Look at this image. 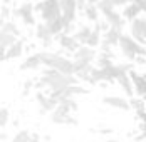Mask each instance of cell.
<instances>
[{"mask_svg":"<svg viewBox=\"0 0 146 142\" xmlns=\"http://www.w3.org/2000/svg\"><path fill=\"white\" fill-rule=\"evenodd\" d=\"M39 82L42 84V87H49L50 92H54V90L66 89L69 85H77V79H76V75H66V74H60L59 70H56V69L45 67L42 70Z\"/></svg>","mask_w":146,"mask_h":142,"instance_id":"obj_1","label":"cell"},{"mask_svg":"<svg viewBox=\"0 0 146 142\" xmlns=\"http://www.w3.org/2000/svg\"><path fill=\"white\" fill-rule=\"evenodd\" d=\"M42 57V65L49 67V69H56L60 74L66 75H74L76 74V67H74V60L67 59V57L56 54V52H40Z\"/></svg>","mask_w":146,"mask_h":142,"instance_id":"obj_2","label":"cell"},{"mask_svg":"<svg viewBox=\"0 0 146 142\" xmlns=\"http://www.w3.org/2000/svg\"><path fill=\"white\" fill-rule=\"evenodd\" d=\"M119 49L121 54L126 60L134 62L136 57H146V49L145 45H141L139 42H136L129 34H123L119 39Z\"/></svg>","mask_w":146,"mask_h":142,"instance_id":"obj_3","label":"cell"},{"mask_svg":"<svg viewBox=\"0 0 146 142\" xmlns=\"http://www.w3.org/2000/svg\"><path fill=\"white\" fill-rule=\"evenodd\" d=\"M34 10L35 14H40V18L44 20V24L62 17L60 0H39L34 3Z\"/></svg>","mask_w":146,"mask_h":142,"instance_id":"obj_4","label":"cell"},{"mask_svg":"<svg viewBox=\"0 0 146 142\" xmlns=\"http://www.w3.org/2000/svg\"><path fill=\"white\" fill-rule=\"evenodd\" d=\"M50 120L57 126H76L77 124L76 117H72V110H71L67 102L59 104L54 109V112L50 114Z\"/></svg>","mask_w":146,"mask_h":142,"instance_id":"obj_5","label":"cell"},{"mask_svg":"<svg viewBox=\"0 0 146 142\" xmlns=\"http://www.w3.org/2000/svg\"><path fill=\"white\" fill-rule=\"evenodd\" d=\"M14 15L17 18H20L27 27L37 25V22H35V10H34V3L32 2H24L19 7H15Z\"/></svg>","mask_w":146,"mask_h":142,"instance_id":"obj_6","label":"cell"},{"mask_svg":"<svg viewBox=\"0 0 146 142\" xmlns=\"http://www.w3.org/2000/svg\"><path fill=\"white\" fill-rule=\"evenodd\" d=\"M129 35L141 45L146 42V17H139L129 22Z\"/></svg>","mask_w":146,"mask_h":142,"instance_id":"obj_7","label":"cell"},{"mask_svg":"<svg viewBox=\"0 0 146 142\" xmlns=\"http://www.w3.org/2000/svg\"><path fill=\"white\" fill-rule=\"evenodd\" d=\"M121 35H123V30L109 27L108 32H104V37H102V42H101L102 52H111L113 47H117V45H119Z\"/></svg>","mask_w":146,"mask_h":142,"instance_id":"obj_8","label":"cell"},{"mask_svg":"<svg viewBox=\"0 0 146 142\" xmlns=\"http://www.w3.org/2000/svg\"><path fill=\"white\" fill-rule=\"evenodd\" d=\"M102 104L109 105L113 109H119V110H131V102L124 97H119V95H104Z\"/></svg>","mask_w":146,"mask_h":142,"instance_id":"obj_9","label":"cell"},{"mask_svg":"<svg viewBox=\"0 0 146 142\" xmlns=\"http://www.w3.org/2000/svg\"><path fill=\"white\" fill-rule=\"evenodd\" d=\"M57 42L67 52H76L81 47V43L76 40V37H74L72 34H60V35H57Z\"/></svg>","mask_w":146,"mask_h":142,"instance_id":"obj_10","label":"cell"},{"mask_svg":"<svg viewBox=\"0 0 146 142\" xmlns=\"http://www.w3.org/2000/svg\"><path fill=\"white\" fill-rule=\"evenodd\" d=\"M129 77L133 80V87H134V92L138 95H146V74H138V72L131 70L129 72Z\"/></svg>","mask_w":146,"mask_h":142,"instance_id":"obj_11","label":"cell"},{"mask_svg":"<svg viewBox=\"0 0 146 142\" xmlns=\"http://www.w3.org/2000/svg\"><path fill=\"white\" fill-rule=\"evenodd\" d=\"M39 67H42V57H40V52L29 55L22 64H20V70H37Z\"/></svg>","mask_w":146,"mask_h":142,"instance_id":"obj_12","label":"cell"},{"mask_svg":"<svg viewBox=\"0 0 146 142\" xmlns=\"http://www.w3.org/2000/svg\"><path fill=\"white\" fill-rule=\"evenodd\" d=\"M35 100H37V104L40 105V110H42V112H54V109L57 107V102L52 100L49 95H44L42 92H37Z\"/></svg>","mask_w":146,"mask_h":142,"instance_id":"obj_13","label":"cell"},{"mask_svg":"<svg viewBox=\"0 0 146 142\" xmlns=\"http://www.w3.org/2000/svg\"><path fill=\"white\" fill-rule=\"evenodd\" d=\"M96 59V50L91 49L88 45H81L76 52H74V60H86V62H92Z\"/></svg>","mask_w":146,"mask_h":142,"instance_id":"obj_14","label":"cell"},{"mask_svg":"<svg viewBox=\"0 0 146 142\" xmlns=\"http://www.w3.org/2000/svg\"><path fill=\"white\" fill-rule=\"evenodd\" d=\"M123 18L126 20V22H133V20H136V18H139V15H141V10H139V7L131 2V3H128L126 7H123Z\"/></svg>","mask_w":146,"mask_h":142,"instance_id":"obj_15","label":"cell"},{"mask_svg":"<svg viewBox=\"0 0 146 142\" xmlns=\"http://www.w3.org/2000/svg\"><path fill=\"white\" fill-rule=\"evenodd\" d=\"M35 37H37L40 42L44 43L45 47H47V45H50L52 39H54V37H52V34L49 32V28H47V25H45L44 22L35 25Z\"/></svg>","mask_w":146,"mask_h":142,"instance_id":"obj_16","label":"cell"},{"mask_svg":"<svg viewBox=\"0 0 146 142\" xmlns=\"http://www.w3.org/2000/svg\"><path fill=\"white\" fill-rule=\"evenodd\" d=\"M104 20L108 22V25L113 28H119V30H123V27H124V24H126V20L123 18V15L119 14V12H111V14L104 15Z\"/></svg>","mask_w":146,"mask_h":142,"instance_id":"obj_17","label":"cell"},{"mask_svg":"<svg viewBox=\"0 0 146 142\" xmlns=\"http://www.w3.org/2000/svg\"><path fill=\"white\" fill-rule=\"evenodd\" d=\"M72 35L76 37V40L81 43V45H88L89 39L92 35V28L89 27V25H82V27L76 28V32H74Z\"/></svg>","mask_w":146,"mask_h":142,"instance_id":"obj_18","label":"cell"},{"mask_svg":"<svg viewBox=\"0 0 146 142\" xmlns=\"http://www.w3.org/2000/svg\"><path fill=\"white\" fill-rule=\"evenodd\" d=\"M82 14H84V17L88 18L89 22H92V24H98V22L101 20V12H99L98 5H94V3H88Z\"/></svg>","mask_w":146,"mask_h":142,"instance_id":"obj_19","label":"cell"},{"mask_svg":"<svg viewBox=\"0 0 146 142\" xmlns=\"http://www.w3.org/2000/svg\"><path fill=\"white\" fill-rule=\"evenodd\" d=\"M116 82L119 84V87L126 92V95H128V97H133V94H134V87H133V80H131V77H129V74L121 75Z\"/></svg>","mask_w":146,"mask_h":142,"instance_id":"obj_20","label":"cell"},{"mask_svg":"<svg viewBox=\"0 0 146 142\" xmlns=\"http://www.w3.org/2000/svg\"><path fill=\"white\" fill-rule=\"evenodd\" d=\"M45 25H47V28H49V32L52 34V37L60 35V34L64 32V27H66V24H64L62 17H60V18H56V20H50V22H47Z\"/></svg>","mask_w":146,"mask_h":142,"instance_id":"obj_21","label":"cell"},{"mask_svg":"<svg viewBox=\"0 0 146 142\" xmlns=\"http://www.w3.org/2000/svg\"><path fill=\"white\" fill-rule=\"evenodd\" d=\"M22 54H24V42L17 40L12 47L7 49V60H10V59H19V57H22Z\"/></svg>","mask_w":146,"mask_h":142,"instance_id":"obj_22","label":"cell"},{"mask_svg":"<svg viewBox=\"0 0 146 142\" xmlns=\"http://www.w3.org/2000/svg\"><path fill=\"white\" fill-rule=\"evenodd\" d=\"M111 65H114V62H113V54H111V52H102L101 55L98 57V67H99V69H108V67H111Z\"/></svg>","mask_w":146,"mask_h":142,"instance_id":"obj_23","label":"cell"},{"mask_svg":"<svg viewBox=\"0 0 146 142\" xmlns=\"http://www.w3.org/2000/svg\"><path fill=\"white\" fill-rule=\"evenodd\" d=\"M15 42H17V37L10 35V34H7V32H3V30H0V47H2V49L7 50V49L12 47Z\"/></svg>","mask_w":146,"mask_h":142,"instance_id":"obj_24","label":"cell"},{"mask_svg":"<svg viewBox=\"0 0 146 142\" xmlns=\"http://www.w3.org/2000/svg\"><path fill=\"white\" fill-rule=\"evenodd\" d=\"M0 30H3V32H7V34L14 35V37H19V35H20V30H19V27L15 25L12 20H7V22L3 24V27L0 28Z\"/></svg>","mask_w":146,"mask_h":142,"instance_id":"obj_25","label":"cell"},{"mask_svg":"<svg viewBox=\"0 0 146 142\" xmlns=\"http://www.w3.org/2000/svg\"><path fill=\"white\" fill-rule=\"evenodd\" d=\"M10 142H30V132L25 130V129H22V130H19L14 137H12Z\"/></svg>","mask_w":146,"mask_h":142,"instance_id":"obj_26","label":"cell"},{"mask_svg":"<svg viewBox=\"0 0 146 142\" xmlns=\"http://www.w3.org/2000/svg\"><path fill=\"white\" fill-rule=\"evenodd\" d=\"M10 122V112L7 107H0V127H7Z\"/></svg>","mask_w":146,"mask_h":142,"instance_id":"obj_27","label":"cell"},{"mask_svg":"<svg viewBox=\"0 0 146 142\" xmlns=\"http://www.w3.org/2000/svg\"><path fill=\"white\" fill-rule=\"evenodd\" d=\"M10 14H12V10H10V9H9L7 5H2V10H0V17H3V18L7 20V18L10 17Z\"/></svg>","mask_w":146,"mask_h":142,"instance_id":"obj_28","label":"cell"},{"mask_svg":"<svg viewBox=\"0 0 146 142\" xmlns=\"http://www.w3.org/2000/svg\"><path fill=\"white\" fill-rule=\"evenodd\" d=\"M133 2H134V3H136L138 7H139L141 14H143V12L146 14V0H133Z\"/></svg>","mask_w":146,"mask_h":142,"instance_id":"obj_29","label":"cell"},{"mask_svg":"<svg viewBox=\"0 0 146 142\" xmlns=\"http://www.w3.org/2000/svg\"><path fill=\"white\" fill-rule=\"evenodd\" d=\"M30 142H42L39 134H30Z\"/></svg>","mask_w":146,"mask_h":142,"instance_id":"obj_30","label":"cell"},{"mask_svg":"<svg viewBox=\"0 0 146 142\" xmlns=\"http://www.w3.org/2000/svg\"><path fill=\"white\" fill-rule=\"evenodd\" d=\"M136 64H139V65H145L146 64V57H136V60H134Z\"/></svg>","mask_w":146,"mask_h":142,"instance_id":"obj_31","label":"cell"},{"mask_svg":"<svg viewBox=\"0 0 146 142\" xmlns=\"http://www.w3.org/2000/svg\"><path fill=\"white\" fill-rule=\"evenodd\" d=\"M99 132H101V134H111L113 130H111V129H101Z\"/></svg>","mask_w":146,"mask_h":142,"instance_id":"obj_32","label":"cell"},{"mask_svg":"<svg viewBox=\"0 0 146 142\" xmlns=\"http://www.w3.org/2000/svg\"><path fill=\"white\" fill-rule=\"evenodd\" d=\"M84 2H86V3H94V5H96L99 0H84Z\"/></svg>","mask_w":146,"mask_h":142,"instance_id":"obj_33","label":"cell"},{"mask_svg":"<svg viewBox=\"0 0 146 142\" xmlns=\"http://www.w3.org/2000/svg\"><path fill=\"white\" fill-rule=\"evenodd\" d=\"M3 3H5V5H9V3H10V0H3Z\"/></svg>","mask_w":146,"mask_h":142,"instance_id":"obj_34","label":"cell"},{"mask_svg":"<svg viewBox=\"0 0 146 142\" xmlns=\"http://www.w3.org/2000/svg\"><path fill=\"white\" fill-rule=\"evenodd\" d=\"M136 142H143V137H139V139H136Z\"/></svg>","mask_w":146,"mask_h":142,"instance_id":"obj_35","label":"cell"},{"mask_svg":"<svg viewBox=\"0 0 146 142\" xmlns=\"http://www.w3.org/2000/svg\"><path fill=\"white\" fill-rule=\"evenodd\" d=\"M25 2H39V0H25Z\"/></svg>","mask_w":146,"mask_h":142,"instance_id":"obj_36","label":"cell"},{"mask_svg":"<svg viewBox=\"0 0 146 142\" xmlns=\"http://www.w3.org/2000/svg\"><path fill=\"white\" fill-rule=\"evenodd\" d=\"M106 142H117V141H114V139H111V141H106Z\"/></svg>","mask_w":146,"mask_h":142,"instance_id":"obj_37","label":"cell"},{"mask_svg":"<svg viewBox=\"0 0 146 142\" xmlns=\"http://www.w3.org/2000/svg\"><path fill=\"white\" fill-rule=\"evenodd\" d=\"M143 45H145V49H146V42H145V43H143Z\"/></svg>","mask_w":146,"mask_h":142,"instance_id":"obj_38","label":"cell"}]
</instances>
